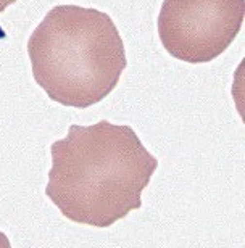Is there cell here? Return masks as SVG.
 <instances>
[{"mask_svg": "<svg viewBox=\"0 0 245 248\" xmlns=\"http://www.w3.org/2000/svg\"><path fill=\"white\" fill-rule=\"evenodd\" d=\"M244 15L245 0H163L158 36L176 60L208 63L234 42Z\"/></svg>", "mask_w": 245, "mask_h": 248, "instance_id": "3957f363", "label": "cell"}, {"mask_svg": "<svg viewBox=\"0 0 245 248\" xmlns=\"http://www.w3.org/2000/svg\"><path fill=\"white\" fill-rule=\"evenodd\" d=\"M0 248H12V244H10L8 237L3 234V232H0Z\"/></svg>", "mask_w": 245, "mask_h": 248, "instance_id": "277c9868", "label": "cell"}, {"mask_svg": "<svg viewBox=\"0 0 245 248\" xmlns=\"http://www.w3.org/2000/svg\"><path fill=\"white\" fill-rule=\"evenodd\" d=\"M50 155L46 195L66 219L92 227H110L139 210L158 168L131 126L107 120L71 124Z\"/></svg>", "mask_w": 245, "mask_h": 248, "instance_id": "6da1fadb", "label": "cell"}, {"mask_svg": "<svg viewBox=\"0 0 245 248\" xmlns=\"http://www.w3.org/2000/svg\"><path fill=\"white\" fill-rule=\"evenodd\" d=\"M15 2H16V0H0V13L5 12V10H7L10 5H13Z\"/></svg>", "mask_w": 245, "mask_h": 248, "instance_id": "5b68a950", "label": "cell"}, {"mask_svg": "<svg viewBox=\"0 0 245 248\" xmlns=\"http://www.w3.org/2000/svg\"><path fill=\"white\" fill-rule=\"evenodd\" d=\"M37 86L50 100L89 108L102 102L128 66L118 28L110 15L78 5H57L28 41Z\"/></svg>", "mask_w": 245, "mask_h": 248, "instance_id": "7a4b0ae2", "label": "cell"}]
</instances>
